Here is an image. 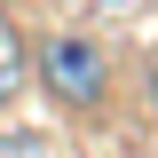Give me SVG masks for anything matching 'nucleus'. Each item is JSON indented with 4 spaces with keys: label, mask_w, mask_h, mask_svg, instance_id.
Wrapping results in <instances>:
<instances>
[{
    "label": "nucleus",
    "mask_w": 158,
    "mask_h": 158,
    "mask_svg": "<svg viewBox=\"0 0 158 158\" xmlns=\"http://www.w3.org/2000/svg\"><path fill=\"white\" fill-rule=\"evenodd\" d=\"M40 79H48V95L56 103H71V111H95L103 103V87H111V63H103V48L95 40H48L40 48Z\"/></svg>",
    "instance_id": "1"
},
{
    "label": "nucleus",
    "mask_w": 158,
    "mask_h": 158,
    "mask_svg": "<svg viewBox=\"0 0 158 158\" xmlns=\"http://www.w3.org/2000/svg\"><path fill=\"white\" fill-rule=\"evenodd\" d=\"M16 87H24V40H16V24L0 16V103L16 95Z\"/></svg>",
    "instance_id": "2"
},
{
    "label": "nucleus",
    "mask_w": 158,
    "mask_h": 158,
    "mask_svg": "<svg viewBox=\"0 0 158 158\" xmlns=\"http://www.w3.org/2000/svg\"><path fill=\"white\" fill-rule=\"evenodd\" d=\"M95 8H127V0H95Z\"/></svg>",
    "instance_id": "3"
},
{
    "label": "nucleus",
    "mask_w": 158,
    "mask_h": 158,
    "mask_svg": "<svg viewBox=\"0 0 158 158\" xmlns=\"http://www.w3.org/2000/svg\"><path fill=\"white\" fill-rule=\"evenodd\" d=\"M150 95H158V63H150Z\"/></svg>",
    "instance_id": "4"
}]
</instances>
